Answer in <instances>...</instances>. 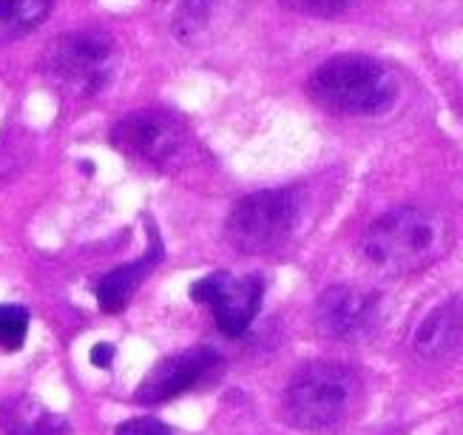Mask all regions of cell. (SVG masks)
Wrapping results in <instances>:
<instances>
[{"mask_svg":"<svg viewBox=\"0 0 463 435\" xmlns=\"http://www.w3.org/2000/svg\"><path fill=\"white\" fill-rule=\"evenodd\" d=\"M117 69V46L109 34L83 29L69 32L46 49V71L74 94H97Z\"/></svg>","mask_w":463,"mask_h":435,"instance_id":"obj_5","label":"cell"},{"mask_svg":"<svg viewBox=\"0 0 463 435\" xmlns=\"http://www.w3.org/2000/svg\"><path fill=\"white\" fill-rule=\"evenodd\" d=\"M163 260V248H159L156 236H151V248L139 262L123 265L111 273H106L103 279L97 282L94 293H97V302L106 313H119L126 310V305L131 302V296L137 293V288L143 285L146 276L154 270V265Z\"/></svg>","mask_w":463,"mask_h":435,"instance_id":"obj_12","label":"cell"},{"mask_svg":"<svg viewBox=\"0 0 463 435\" xmlns=\"http://www.w3.org/2000/svg\"><path fill=\"white\" fill-rule=\"evenodd\" d=\"M114 435H171V430L156 419H131L119 424Z\"/></svg>","mask_w":463,"mask_h":435,"instance_id":"obj_17","label":"cell"},{"mask_svg":"<svg viewBox=\"0 0 463 435\" xmlns=\"http://www.w3.org/2000/svg\"><path fill=\"white\" fill-rule=\"evenodd\" d=\"M222 370V355L213 347H191L176 355L159 362L148 375L146 382L137 387V402L139 404H165L171 399H179L183 392L199 387L203 382L213 379V375Z\"/></svg>","mask_w":463,"mask_h":435,"instance_id":"obj_8","label":"cell"},{"mask_svg":"<svg viewBox=\"0 0 463 435\" xmlns=\"http://www.w3.org/2000/svg\"><path fill=\"white\" fill-rule=\"evenodd\" d=\"M111 359H114V347L111 345H97L91 350V362L97 367H111Z\"/></svg>","mask_w":463,"mask_h":435,"instance_id":"obj_18","label":"cell"},{"mask_svg":"<svg viewBox=\"0 0 463 435\" xmlns=\"http://www.w3.org/2000/svg\"><path fill=\"white\" fill-rule=\"evenodd\" d=\"M281 6L298 12V14H313V17H333L341 14L353 0H279Z\"/></svg>","mask_w":463,"mask_h":435,"instance_id":"obj_16","label":"cell"},{"mask_svg":"<svg viewBox=\"0 0 463 435\" xmlns=\"http://www.w3.org/2000/svg\"><path fill=\"white\" fill-rule=\"evenodd\" d=\"M109 140L117 151L128 154L131 160L148 163L154 168H168L188 148V131L174 114L146 109L117 120Z\"/></svg>","mask_w":463,"mask_h":435,"instance_id":"obj_6","label":"cell"},{"mask_svg":"<svg viewBox=\"0 0 463 435\" xmlns=\"http://www.w3.org/2000/svg\"><path fill=\"white\" fill-rule=\"evenodd\" d=\"M241 0H179L174 12V34L188 46L208 43L233 26Z\"/></svg>","mask_w":463,"mask_h":435,"instance_id":"obj_10","label":"cell"},{"mask_svg":"<svg viewBox=\"0 0 463 435\" xmlns=\"http://www.w3.org/2000/svg\"><path fill=\"white\" fill-rule=\"evenodd\" d=\"M452 231L444 216L427 208H392L361 236V256L370 268L387 276H410L430 265L449 251Z\"/></svg>","mask_w":463,"mask_h":435,"instance_id":"obj_1","label":"cell"},{"mask_svg":"<svg viewBox=\"0 0 463 435\" xmlns=\"http://www.w3.org/2000/svg\"><path fill=\"white\" fill-rule=\"evenodd\" d=\"M395 71L367 54H335L307 80L310 100L345 117H378L398 100Z\"/></svg>","mask_w":463,"mask_h":435,"instance_id":"obj_2","label":"cell"},{"mask_svg":"<svg viewBox=\"0 0 463 435\" xmlns=\"http://www.w3.org/2000/svg\"><path fill=\"white\" fill-rule=\"evenodd\" d=\"M54 0H0V37L32 32L52 14Z\"/></svg>","mask_w":463,"mask_h":435,"instance_id":"obj_14","label":"cell"},{"mask_svg":"<svg viewBox=\"0 0 463 435\" xmlns=\"http://www.w3.org/2000/svg\"><path fill=\"white\" fill-rule=\"evenodd\" d=\"M358 392L355 373L335 362H316L298 370L281 399L285 421L298 430H327L347 415Z\"/></svg>","mask_w":463,"mask_h":435,"instance_id":"obj_3","label":"cell"},{"mask_svg":"<svg viewBox=\"0 0 463 435\" xmlns=\"http://www.w3.org/2000/svg\"><path fill=\"white\" fill-rule=\"evenodd\" d=\"M313 319L318 333L330 339H358L373 330L378 319V299L353 285H333L318 296Z\"/></svg>","mask_w":463,"mask_h":435,"instance_id":"obj_9","label":"cell"},{"mask_svg":"<svg viewBox=\"0 0 463 435\" xmlns=\"http://www.w3.org/2000/svg\"><path fill=\"white\" fill-rule=\"evenodd\" d=\"M29 333V310L24 305H0V347L20 350Z\"/></svg>","mask_w":463,"mask_h":435,"instance_id":"obj_15","label":"cell"},{"mask_svg":"<svg viewBox=\"0 0 463 435\" xmlns=\"http://www.w3.org/2000/svg\"><path fill=\"white\" fill-rule=\"evenodd\" d=\"M463 342V305L458 299L440 302L435 310L424 316L412 333V347L424 359H438L447 355Z\"/></svg>","mask_w":463,"mask_h":435,"instance_id":"obj_11","label":"cell"},{"mask_svg":"<svg viewBox=\"0 0 463 435\" xmlns=\"http://www.w3.org/2000/svg\"><path fill=\"white\" fill-rule=\"evenodd\" d=\"M0 424H4L6 435H66L63 421L32 399L12 402L0 412Z\"/></svg>","mask_w":463,"mask_h":435,"instance_id":"obj_13","label":"cell"},{"mask_svg":"<svg viewBox=\"0 0 463 435\" xmlns=\"http://www.w3.org/2000/svg\"><path fill=\"white\" fill-rule=\"evenodd\" d=\"M265 282L259 276H241L233 279L231 273H211L191 288V299L208 305L219 330L228 336H241L259 316Z\"/></svg>","mask_w":463,"mask_h":435,"instance_id":"obj_7","label":"cell"},{"mask_svg":"<svg viewBox=\"0 0 463 435\" xmlns=\"http://www.w3.org/2000/svg\"><path fill=\"white\" fill-rule=\"evenodd\" d=\"M298 213L301 203L293 188H265L248 194L228 213V242L241 253H268L293 233Z\"/></svg>","mask_w":463,"mask_h":435,"instance_id":"obj_4","label":"cell"}]
</instances>
